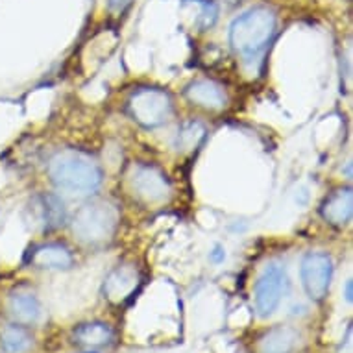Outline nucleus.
I'll return each mask as SVG.
<instances>
[{
  "label": "nucleus",
  "instance_id": "nucleus-1",
  "mask_svg": "<svg viewBox=\"0 0 353 353\" xmlns=\"http://www.w3.org/2000/svg\"><path fill=\"white\" fill-rule=\"evenodd\" d=\"M48 178L59 191L89 196L100 189L104 181V170L91 154L76 148L58 150L47 165Z\"/></svg>",
  "mask_w": 353,
  "mask_h": 353
},
{
  "label": "nucleus",
  "instance_id": "nucleus-2",
  "mask_svg": "<svg viewBox=\"0 0 353 353\" xmlns=\"http://www.w3.org/2000/svg\"><path fill=\"white\" fill-rule=\"evenodd\" d=\"M278 28L276 13L267 6H255L239 15L230 28V45L244 65L259 63Z\"/></svg>",
  "mask_w": 353,
  "mask_h": 353
},
{
  "label": "nucleus",
  "instance_id": "nucleus-3",
  "mask_svg": "<svg viewBox=\"0 0 353 353\" xmlns=\"http://www.w3.org/2000/svg\"><path fill=\"white\" fill-rule=\"evenodd\" d=\"M119 228V209L111 202L94 200L83 203L70 222L74 237L85 246H105Z\"/></svg>",
  "mask_w": 353,
  "mask_h": 353
},
{
  "label": "nucleus",
  "instance_id": "nucleus-4",
  "mask_svg": "<svg viewBox=\"0 0 353 353\" xmlns=\"http://www.w3.org/2000/svg\"><path fill=\"white\" fill-rule=\"evenodd\" d=\"M128 115L139 126L156 130L165 126L174 113L172 97L159 87H139L130 94L126 102Z\"/></svg>",
  "mask_w": 353,
  "mask_h": 353
},
{
  "label": "nucleus",
  "instance_id": "nucleus-5",
  "mask_svg": "<svg viewBox=\"0 0 353 353\" xmlns=\"http://www.w3.org/2000/svg\"><path fill=\"white\" fill-rule=\"evenodd\" d=\"M289 276L281 263H270L255 281V311L261 319H268L276 313L281 300L289 292Z\"/></svg>",
  "mask_w": 353,
  "mask_h": 353
},
{
  "label": "nucleus",
  "instance_id": "nucleus-6",
  "mask_svg": "<svg viewBox=\"0 0 353 353\" xmlns=\"http://www.w3.org/2000/svg\"><path fill=\"white\" fill-rule=\"evenodd\" d=\"M130 187H132L135 196L148 205L167 202L170 198V192H172L167 174L150 163H137L132 167Z\"/></svg>",
  "mask_w": 353,
  "mask_h": 353
},
{
  "label": "nucleus",
  "instance_id": "nucleus-7",
  "mask_svg": "<svg viewBox=\"0 0 353 353\" xmlns=\"http://www.w3.org/2000/svg\"><path fill=\"white\" fill-rule=\"evenodd\" d=\"M301 285L307 296L314 301L325 300L330 294L331 279H333V259L325 252H309L301 259L300 267Z\"/></svg>",
  "mask_w": 353,
  "mask_h": 353
},
{
  "label": "nucleus",
  "instance_id": "nucleus-8",
  "mask_svg": "<svg viewBox=\"0 0 353 353\" xmlns=\"http://www.w3.org/2000/svg\"><path fill=\"white\" fill-rule=\"evenodd\" d=\"M139 283V270L134 265H119L105 278L104 294L111 303H124L135 294Z\"/></svg>",
  "mask_w": 353,
  "mask_h": 353
},
{
  "label": "nucleus",
  "instance_id": "nucleus-9",
  "mask_svg": "<svg viewBox=\"0 0 353 353\" xmlns=\"http://www.w3.org/2000/svg\"><path fill=\"white\" fill-rule=\"evenodd\" d=\"M185 99L205 111H222L228 108V93L219 81L194 80L185 87Z\"/></svg>",
  "mask_w": 353,
  "mask_h": 353
},
{
  "label": "nucleus",
  "instance_id": "nucleus-10",
  "mask_svg": "<svg viewBox=\"0 0 353 353\" xmlns=\"http://www.w3.org/2000/svg\"><path fill=\"white\" fill-rule=\"evenodd\" d=\"M30 265L41 270H69L74 265L72 250L63 243H45L28 254Z\"/></svg>",
  "mask_w": 353,
  "mask_h": 353
},
{
  "label": "nucleus",
  "instance_id": "nucleus-11",
  "mask_svg": "<svg viewBox=\"0 0 353 353\" xmlns=\"http://www.w3.org/2000/svg\"><path fill=\"white\" fill-rule=\"evenodd\" d=\"M8 311L17 324L32 325L37 324L43 316V307L34 290L21 287L15 289L8 298Z\"/></svg>",
  "mask_w": 353,
  "mask_h": 353
},
{
  "label": "nucleus",
  "instance_id": "nucleus-12",
  "mask_svg": "<svg viewBox=\"0 0 353 353\" xmlns=\"http://www.w3.org/2000/svg\"><path fill=\"white\" fill-rule=\"evenodd\" d=\"M353 213V192L350 187H341L325 198L320 214L322 219L335 228H344L352 220Z\"/></svg>",
  "mask_w": 353,
  "mask_h": 353
},
{
  "label": "nucleus",
  "instance_id": "nucleus-13",
  "mask_svg": "<svg viewBox=\"0 0 353 353\" xmlns=\"http://www.w3.org/2000/svg\"><path fill=\"white\" fill-rule=\"evenodd\" d=\"M300 344V335L294 327L276 325L265 331L255 344V353H296Z\"/></svg>",
  "mask_w": 353,
  "mask_h": 353
},
{
  "label": "nucleus",
  "instance_id": "nucleus-14",
  "mask_svg": "<svg viewBox=\"0 0 353 353\" xmlns=\"http://www.w3.org/2000/svg\"><path fill=\"white\" fill-rule=\"evenodd\" d=\"M35 211H37V222L43 226L45 232L58 230V228L63 226L65 219H67V209H65L63 200L52 192H45V194L37 196Z\"/></svg>",
  "mask_w": 353,
  "mask_h": 353
},
{
  "label": "nucleus",
  "instance_id": "nucleus-15",
  "mask_svg": "<svg viewBox=\"0 0 353 353\" xmlns=\"http://www.w3.org/2000/svg\"><path fill=\"white\" fill-rule=\"evenodd\" d=\"M115 339V331L105 322H85L74 330V342L80 346L100 347L108 346Z\"/></svg>",
  "mask_w": 353,
  "mask_h": 353
},
{
  "label": "nucleus",
  "instance_id": "nucleus-16",
  "mask_svg": "<svg viewBox=\"0 0 353 353\" xmlns=\"http://www.w3.org/2000/svg\"><path fill=\"white\" fill-rule=\"evenodd\" d=\"M0 347L4 353H28L34 347V336L26 325L13 322L0 331Z\"/></svg>",
  "mask_w": 353,
  "mask_h": 353
},
{
  "label": "nucleus",
  "instance_id": "nucleus-17",
  "mask_svg": "<svg viewBox=\"0 0 353 353\" xmlns=\"http://www.w3.org/2000/svg\"><path fill=\"white\" fill-rule=\"evenodd\" d=\"M205 135H208V128L200 121L183 122L174 137V148L180 154H192L205 141Z\"/></svg>",
  "mask_w": 353,
  "mask_h": 353
},
{
  "label": "nucleus",
  "instance_id": "nucleus-18",
  "mask_svg": "<svg viewBox=\"0 0 353 353\" xmlns=\"http://www.w3.org/2000/svg\"><path fill=\"white\" fill-rule=\"evenodd\" d=\"M185 4L192 6V10H194V26L200 32L211 28L219 17V10L209 0H185Z\"/></svg>",
  "mask_w": 353,
  "mask_h": 353
},
{
  "label": "nucleus",
  "instance_id": "nucleus-19",
  "mask_svg": "<svg viewBox=\"0 0 353 353\" xmlns=\"http://www.w3.org/2000/svg\"><path fill=\"white\" fill-rule=\"evenodd\" d=\"M132 2H134V0H110V2H108V8H110V12L113 13H122L126 8L132 6Z\"/></svg>",
  "mask_w": 353,
  "mask_h": 353
},
{
  "label": "nucleus",
  "instance_id": "nucleus-20",
  "mask_svg": "<svg viewBox=\"0 0 353 353\" xmlns=\"http://www.w3.org/2000/svg\"><path fill=\"white\" fill-rule=\"evenodd\" d=\"M352 298H353V294H352V279H350V281L346 283V300L352 301Z\"/></svg>",
  "mask_w": 353,
  "mask_h": 353
},
{
  "label": "nucleus",
  "instance_id": "nucleus-21",
  "mask_svg": "<svg viewBox=\"0 0 353 353\" xmlns=\"http://www.w3.org/2000/svg\"><path fill=\"white\" fill-rule=\"evenodd\" d=\"M224 2H228V4H237V2H241V0H224Z\"/></svg>",
  "mask_w": 353,
  "mask_h": 353
},
{
  "label": "nucleus",
  "instance_id": "nucleus-22",
  "mask_svg": "<svg viewBox=\"0 0 353 353\" xmlns=\"http://www.w3.org/2000/svg\"><path fill=\"white\" fill-rule=\"evenodd\" d=\"M87 353H94V352H87Z\"/></svg>",
  "mask_w": 353,
  "mask_h": 353
}]
</instances>
